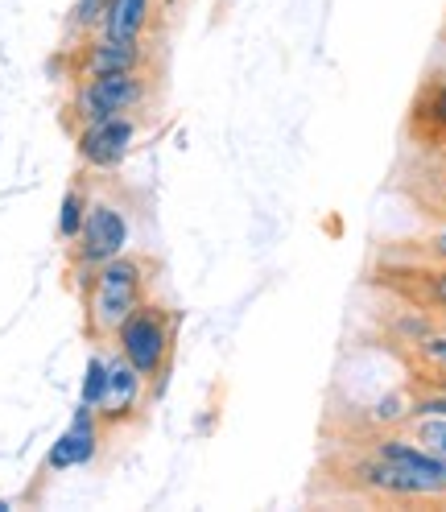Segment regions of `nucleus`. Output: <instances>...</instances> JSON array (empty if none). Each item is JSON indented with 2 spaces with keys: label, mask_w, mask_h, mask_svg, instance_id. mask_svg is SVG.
Instances as JSON below:
<instances>
[{
  "label": "nucleus",
  "mask_w": 446,
  "mask_h": 512,
  "mask_svg": "<svg viewBox=\"0 0 446 512\" xmlns=\"http://www.w3.org/2000/svg\"><path fill=\"white\" fill-rule=\"evenodd\" d=\"M83 285V318L91 339H112L120 323L149 298V261L120 252L112 261L79 273Z\"/></svg>",
  "instance_id": "1"
},
{
  "label": "nucleus",
  "mask_w": 446,
  "mask_h": 512,
  "mask_svg": "<svg viewBox=\"0 0 446 512\" xmlns=\"http://www.w3.org/2000/svg\"><path fill=\"white\" fill-rule=\"evenodd\" d=\"M174 335H178V314L162 302L145 298L129 318L120 323V331L112 335L116 351L129 360L149 384L157 380V393L166 389L170 376V356H174Z\"/></svg>",
  "instance_id": "2"
},
{
  "label": "nucleus",
  "mask_w": 446,
  "mask_h": 512,
  "mask_svg": "<svg viewBox=\"0 0 446 512\" xmlns=\"http://www.w3.org/2000/svg\"><path fill=\"white\" fill-rule=\"evenodd\" d=\"M133 244V219L116 199H91L87 203V219L79 236L71 240V265L75 273H87L95 265L112 261V256L129 252Z\"/></svg>",
  "instance_id": "3"
},
{
  "label": "nucleus",
  "mask_w": 446,
  "mask_h": 512,
  "mask_svg": "<svg viewBox=\"0 0 446 512\" xmlns=\"http://www.w3.org/2000/svg\"><path fill=\"white\" fill-rule=\"evenodd\" d=\"M149 100V79L145 71H124V75H95L79 79L71 91V112L79 124L108 120V116H133Z\"/></svg>",
  "instance_id": "4"
},
{
  "label": "nucleus",
  "mask_w": 446,
  "mask_h": 512,
  "mask_svg": "<svg viewBox=\"0 0 446 512\" xmlns=\"http://www.w3.org/2000/svg\"><path fill=\"white\" fill-rule=\"evenodd\" d=\"M141 124L137 116H108V120H91L79 124L75 133V153L87 170H116L124 166V157L133 153Z\"/></svg>",
  "instance_id": "5"
},
{
  "label": "nucleus",
  "mask_w": 446,
  "mask_h": 512,
  "mask_svg": "<svg viewBox=\"0 0 446 512\" xmlns=\"http://www.w3.org/2000/svg\"><path fill=\"white\" fill-rule=\"evenodd\" d=\"M352 484L364 488L368 496H385V500H426V496H446V484L426 475H413L389 459H376L372 451L352 463Z\"/></svg>",
  "instance_id": "6"
},
{
  "label": "nucleus",
  "mask_w": 446,
  "mask_h": 512,
  "mask_svg": "<svg viewBox=\"0 0 446 512\" xmlns=\"http://www.w3.org/2000/svg\"><path fill=\"white\" fill-rule=\"evenodd\" d=\"M145 376L120 356H108V384H104V397L100 405H95V418H100V426H124L133 422L141 405H145Z\"/></svg>",
  "instance_id": "7"
},
{
  "label": "nucleus",
  "mask_w": 446,
  "mask_h": 512,
  "mask_svg": "<svg viewBox=\"0 0 446 512\" xmlns=\"http://www.w3.org/2000/svg\"><path fill=\"white\" fill-rule=\"evenodd\" d=\"M124 71H145V46L133 38H112L104 29H95L75 58V79L124 75Z\"/></svg>",
  "instance_id": "8"
},
{
  "label": "nucleus",
  "mask_w": 446,
  "mask_h": 512,
  "mask_svg": "<svg viewBox=\"0 0 446 512\" xmlns=\"http://www.w3.org/2000/svg\"><path fill=\"white\" fill-rule=\"evenodd\" d=\"M100 430H104V426H100V418H95V409L79 405L75 418H71V426L50 442L46 467H50V471H75V467L95 463V455H100V442H104Z\"/></svg>",
  "instance_id": "9"
},
{
  "label": "nucleus",
  "mask_w": 446,
  "mask_h": 512,
  "mask_svg": "<svg viewBox=\"0 0 446 512\" xmlns=\"http://www.w3.org/2000/svg\"><path fill=\"white\" fill-rule=\"evenodd\" d=\"M372 455L376 459H389L413 475H426V479H438V484H446V459L434 455L430 446H422L418 438H401V434H380L372 442Z\"/></svg>",
  "instance_id": "10"
},
{
  "label": "nucleus",
  "mask_w": 446,
  "mask_h": 512,
  "mask_svg": "<svg viewBox=\"0 0 446 512\" xmlns=\"http://www.w3.org/2000/svg\"><path fill=\"white\" fill-rule=\"evenodd\" d=\"M153 21V0H108V13H104V34L112 38H133L141 42L145 29Z\"/></svg>",
  "instance_id": "11"
},
{
  "label": "nucleus",
  "mask_w": 446,
  "mask_h": 512,
  "mask_svg": "<svg viewBox=\"0 0 446 512\" xmlns=\"http://www.w3.org/2000/svg\"><path fill=\"white\" fill-rule=\"evenodd\" d=\"M87 203H91V199L83 195L79 186H71L67 195H62V207H58V236L67 240V244H71V240L79 236V228H83V219H87Z\"/></svg>",
  "instance_id": "12"
},
{
  "label": "nucleus",
  "mask_w": 446,
  "mask_h": 512,
  "mask_svg": "<svg viewBox=\"0 0 446 512\" xmlns=\"http://www.w3.org/2000/svg\"><path fill=\"white\" fill-rule=\"evenodd\" d=\"M104 384H108V356H87V368H83V389H79V405H87V409H95L100 405V397H104Z\"/></svg>",
  "instance_id": "13"
},
{
  "label": "nucleus",
  "mask_w": 446,
  "mask_h": 512,
  "mask_svg": "<svg viewBox=\"0 0 446 512\" xmlns=\"http://www.w3.org/2000/svg\"><path fill=\"white\" fill-rule=\"evenodd\" d=\"M413 116L426 120L430 128H438V133H446V83H430L422 91V100L413 104Z\"/></svg>",
  "instance_id": "14"
},
{
  "label": "nucleus",
  "mask_w": 446,
  "mask_h": 512,
  "mask_svg": "<svg viewBox=\"0 0 446 512\" xmlns=\"http://www.w3.org/2000/svg\"><path fill=\"white\" fill-rule=\"evenodd\" d=\"M104 13H108V0H75L71 9V29L79 38H91L95 29L104 25Z\"/></svg>",
  "instance_id": "15"
},
{
  "label": "nucleus",
  "mask_w": 446,
  "mask_h": 512,
  "mask_svg": "<svg viewBox=\"0 0 446 512\" xmlns=\"http://www.w3.org/2000/svg\"><path fill=\"white\" fill-rule=\"evenodd\" d=\"M413 438L446 459V418H413Z\"/></svg>",
  "instance_id": "16"
},
{
  "label": "nucleus",
  "mask_w": 446,
  "mask_h": 512,
  "mask_svg": "<svg viewBox=\"0 0 446 512\" xmlns=\"http://www.w3.org/2000/svg\"><path fill=\"white\" fill-rule=\"evenodd\" d=\"M418 356L442 376V372H446V335H438V331L422 335V339H418Z\"/></svg>",
  "instance_id": "17"
},
{
  "label": "nucleus",
  "mask_w": 446,
  "mask_h": 512,
  "mask_svg": "<svg viewBox=\"0 0 446 512\" xmlns=\"http://www.w3.org/2000/svg\"><path fill=\"white\" fill-rule=\"evenodd\" d=\"M372 418H376V422H401V418H409V401H405L401 393H389L385 401H376Z\"/></svg>",
  "instance_id": "18"
},
{
  "label": "nucleus",
  "mask_w": 446,
  "mask_h": 512,
  "mask_svg": "<svg viewBox=\"0 0 446 512\" xmlns=\"http://www.w3.org/2000/svg\"><path fill=\"white\" fill-rule=\"evenodd\" d=\"M426 294H430V302L438 310H446V269H438V273L426 277Z\"/></svg>",
  "instance_id": "19"
},
{
  "label": "nucleus",
  "mask_w": 446,
  "mask_h": 512,
  "mask_svg": "<svg viewBox=\"0 0 446 512\" xmlns=\"http://www.w3.org/2000/svg\"><path fill=\"white\" fill-rule=\"evenodd\" d=\"M430 252H434V256H438V261L446 265V219L438 223V232L430 236Z\"/></svg>",
  "instance_id": "20"
},
{
  "label": "nucleus",
  "mask_w": 446,
  "mask_h": 512,
  "mask_svg": "<svg viewBox=\"0 0 446 512\" xmlns=\"http://www.w3.org/2000/svg\"><path fill=\"white\" fill-rule=\"evenodd\" d=\"M0 512H13V500H0Z\"/></svg>",
  "instance_id": "21"
}]
</instances>
